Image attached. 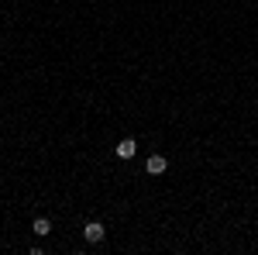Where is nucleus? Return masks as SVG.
<instances>
[{
	"instance_id": "obj_1",
	"label": "nucleus",
	"mask_w": 258,
	"mask_h": 255,
	"mask_svg": "<svg viewBox=\"0 0 258 255\" xmlns=\"http://www.w3.org/2000/svg\"><path fill=\"white\" fill-rule=\"evenodd\" d=\"M103 235H107V228H103L100 221H90V224L83 228V238H86L90 245H97V241H103Z\"/></svg>"
},
{
	"instance_id": "obj_2",
	"label": "nucleus",
	"mask_w": 258,
	"mask_h": 255,
	"mask_svg": "<svg viewBox=\"0 0 258 255\" xmlns=\"http://www.w3.org/2000/svg\"><path fill=\"white\" fill-rule=\"evenodd\" d=\"M114 152H117V159H135V152H138V141H135V138H120Z\"/></svg>"
},
{
	"instance_id": "obj_3",
	"label": "nucleus",
	"mask_w": 258,
	"mask_h": 255,
	"mask_svg": "<svg viewBox=\"0 0 258 255\" xmlns=\"http://www.w3.org/2000/svg\"><path fill=\"white\" fill-rule=\"evenodd\" d=\"M152 176H162L165 169H169V162H165V156H148V166H145Z\"/></svg>"
},
{
	"instance_id": "obj_4",
	"label": "nucleus",
	"mask_w": 258,
	"mask_h": 255,
	"mask_svg": "<svg viewBox=\"0 0 258 255\" xmlns=\"http://www.w3.org/2000/svg\"><path fill=\"white\" fill-rule=\"evenodd\" d=\"M31 231H35L38 238L52 235V221H48V217H35V224H31Z\"/></svg>"
}]
</instances>
